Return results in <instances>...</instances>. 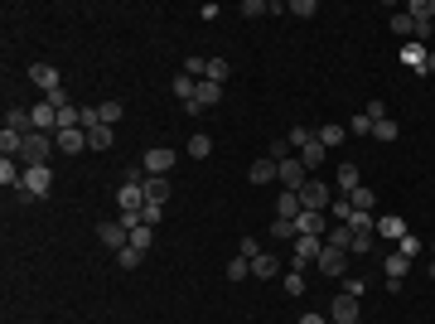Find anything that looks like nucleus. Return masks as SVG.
<instances>
[{"label": "nucleus", "mask_w": 435, "mask_h": 324, "mask_svg": "<svg viewBox=\"0 0 435 324\" xmlns=\"http://www.w3.org/2000/svg\"><path fill=\"white\" fill-rule=\"evenodd\" d=\"M116 203H121V213H126V208H145V179H126V184L116 189Z\"/></svg>", "instance_id": "8"}, {"label": "nucleus", "mask_w": 435, "mask_h": 324, "mask_svg": "<svg viewBox=\"0 0 435 324\" xmlns=\"http://www.w3.org/2000/svg\"><path fill=\"white\" fill-rule=\"evenodd\" d=\"M20 160H25V169H29V164H49V135H44V131H29L25 145H20Z\"/></svg>", "instance_id": "4"}, {"label": "nucleus", "mask_w": 435, "mask_h": 324, "mask_svg": "<svg viewBox=\"0 0 435 324\" xmlns=\"http://www.w3.org/2000/svg\"><path fill=\"white\" fill-rule=\"evenodd\" d=\"M286 10H290V15H295V20H310V15H315V0H290V5H286Z\"/></svg>", "instance_id": "44"}, {"label": "nucleus", "mask_w": 435, "mask_h": 324, "mask_svg": "<svg viewBox=\"0 0 435 324\" xmlns=\"http://www.w3.org/2000/svg\"><path fill=\"white\" fill-rule=\"evenodd\" d=\"M329 203H334V194H329L324 179H305L300 184V208L305 213H329Z\"/></svg>", "instance_id": "1"}, {"label": "nucleus", "mask_w": 435, "mask_h": 324, "mask_svg": "<svg viewBox=\"0 0 435 324\" xmlns=\"http://www.w3.org/2000/svg\"><path fill=\"white\" fill-rule=\"evenodd\" d=\"M421 73H435V49L426 54V68H421Z\"/></svg>", "instance_id": "50"}, {"label": "nucleus", "mask_w": 435, "mask_h": 324, "mask_svg": "<svg viewBox=\"0 0 435 324\" xmlns=\"http://www.w3.org/2000/svg\"><path fill=\"white\" fill-rule=\"evenodd\" d=\"M271 233H276V242H295V238H300L295 218H276V223H271Z\"/></svg>", "instance_id": "27"}, {"label": "nucleus", "mask_w": 435, "mask_h": 324, "mask_svg": "<svg viewBox=\"0 0 435 324\" xmlns=\"http://www.w3.org/2000/svg\"><path fill=\"white\" fill-rule=\"evenodd\" d=\"M305 179H310V169L300 164V155H290V160H281V184H286L290 194H300V184H305Z\"/></svg>", "instance_id": "9"}, {"label": "nucleus", "mask_w": 435, "mask_h": 324, "mask_svg": "<svg viewBox=\"0 0 435 324\" xmlns=\"http://www.w3.org/2000/svg\"><path fill=\"white\" fill-rule=\"evenodd\" d=\"M116 262H121L126 271H136L140 262H145V252H136V247H121V252H116Z\"/></svg>", "instance_id": "37"}, {"label": "nucleus", "mask_w": 435, "mask_h": 324, "mask_svg": "<svg viewBox=\"0 0 435 324\" xmlns=\"http://www.w3.org/2000/svg\"><path fill=\"white\" fill-rule=\"evenodd\" d=\"M140 218H145V228H160L164 208H160V203H145V213H140Z\"/></svg>", "instance_id": "48"}, {"label": "nucleus", "mask_w": 435, "mask_h": 324, "mask_svg": "<svg viewBox=\"0 0 435 324\" xmlns=\"http://www.w3.org/2000/svg\"><path fill=\"white\" fill-rule=\"evenodd\" d=\"M426 54H431V49H426V44H416V39H411L407 49H402V58H407V63H411V68H416V73L426 68Z\"/></svg>", "instance_id": "28"}, {"label": "nucleus", "mask_w": 435, "mask_h": 324, "mask_svg": "<svg viewBox=\"0 0 435 324\" xmlns=\"http://www.w3.org/2000/svg\"><path fill=\"white\" fill-rule=\"evenodd\" d=\"M247 276H252V262H247V257L227 262V281H247Z\"/></svg>", "instance_id": "38"}, {"label": "nucleus", "mask_w": 435, "mask_h": 324, "mask_svg": "<svg viewBox=\"0 0 435 324\" xmlns=\"http://www.w3.org/2000/svg\"><path fill=\"white\" fill-rule=\"evenodd\" d=\"M169 92H174L179 102H193V97H198V78H189V73H179V78L169 82Z\"/></svg>", "instance_id": "23"}, {"label": "nucleus", "mask_w": 435, "mask_h": 324, "mask_svg": "<svg viewBox=\"0 0 435 324\" xmlns=\"http://www.w3.org/2000/svg\"><path fill=\"white\" fill-rule=\"evenodd\" d=\"M54 145L63 150V155H78L82 145H87V131H82V126H78V131H58V135H54Z\"/></svg>", "instance_id": "17"}, {"label": "nucleus", "mask_w": 435, "mask_h": 324, "mask_svg": "<svg viewBox=\"0 0 435 324\" xmlns=\"http://www.w3.org/2000/svg\"><path fill=\"white\" fill-rule=\"evenodd\" d=\"M252 276H256V281H271V276H276V257H266V252L252 257Z\"/></svg>", "instance_id": "29"}, {"label": "nucleus", "mask_w": 435, "mask_h": 324, "mask_svg": "<svg viewBox=\"0 0 435 324\" xmlns=\"http://www.w3.org/2000/svg\"><path fill=\"white\" fill-rule=\"evenodd\" d=\"M121 121V102H102V126H116Z\"/></svg>", "instance_id": "46"}, {"label": "nucleus", "mask_w": 435, "mask_h": 324, "mask_svg": "<svg viewBox=\"0 0 435 324\" xmlns=\"http://www.w3.org/2000/svg\"><path fill=\"white\" fill-rule=\"evenodd\" d=\"M189 155H193V160H208V155H213V135L198 131V135L189 140Z\"/></svg>", "instance_id": "32"}, {"label": "nucleus", "mask_w": 435, "mask_h": 324, "mask_svg": "<svg viewBox=\"0 0 435 324\" xmlns=\"http://www.w3.org/2000/svg\"><path fill=\"white\" fill-rule=\"evenodd\" d=\"M368 121H373V126L387 121V102H368Z\"/></svg>", "instance_id": "49"}, {"label": "nucleus", "mask_w": 435, "mask_h": 324, "mask_svg": "<svg viewBox=\"0 0 435 324\" xmlns=\"http://www.w3.org/2000/svg\"><path fill=\"white\" fill-rule=\"evenodd\" d=\"M392 34H397V39H416V25H411V15H392Z\"/></svg>", "instance_id": "34"}, {"label": "nucleus", "mask_w": 435, "mask_h": 324, "mask_svg": "<svg viewBox=\"0 0 435 324\" xmlns=\"http://www.w3.org/2000/svg\"><path fill=\"white\" fill-rule=\"evenodd\" d=\"M407 15H411V25H416V44H426L431 29H435V5H431V0H411Z\"/></svg>", "instance_id": "2"}, {"label": "nucleus", "mask_w": 435, "mask_h": 324, "mask_svg": "<svg viewBox=\"0 0 435 324\" xmlns=\"http://www.w3.org/2000/svg\"><path fill=\"white\" fill-rule=\"evenodd\" d=\"M29 82H34V87H44V97H49V92L63 87V73H58L54 63H34V68H29Z\"/></svg>", "instance_id": "5"}, {"label": "nucleus", "mask_w": 435, "mask_h": 324, "mask_svg": "<svg viewBox=\"0 0 435 324\" xmlns=\"http://www.w3.org/2000/svg\"><path fill=\"white\" fill-rule=\"evenodd\" d=\"M315 267H320V276H344V267H349V252H339V247H320V262H315Z\"/></svg>", "instance_id": "6"}, {"label": "nucleus", "mask_w": 435, "mask_h": 324, "mask_svg": "<svg viewBox=\"0 0 435 324\" xmlns=\"http://www.w3.org/2000/svg\"><path fill=\"white\" fill-rule=\"evenodd\" d=\"M111 140H116L111 126H92V131H87V150H111Z\"/></svg>", "instance_id": "26"}, {"label": "nucleus", "mask_w": 435, "mask_h": 324, "mask_svg": "<svg viewBox=\"0 0 435 324\" xmlns=\"http://www.w3.org/2000/svg\"><path fill=\"white\" fill-rule=\"evenodd\" d=\"M324 145H320V135H315V140H310V145H300V164H305V169H320V164H324Z\"/></svg>", "instance_id": "21"}, {"label": "nucleus", "mask_w": 435, "mask_h": 324, "mask_svg": "<svg viewBox=\"0 0 435 324\" xmlns=\"http://www.w3.org/2000/svg\"><path fill=\"white\" fill-rule=\"evenodd\" d=\"M193 102H198V107H218V102H222V82H208V78H203Z\"/></svg>", "instance_id": "24"}, {"label": "nucleus", "mask_w": 435, "mask_h": 324, "mask_svg": "<svg viewBox=\"0 0 435 324\" xmlns=\"http://www.w3.org/2000/svg\"><path fill=\"white\" fill-rule=\"evenodd\" d=\"M150 242H155V228H136L126 247H136V252H150Z\"/></svg>", "instance_id": "35"}, {"label": "nucleus", "mask_w": 435, "mask_h": 324, "mask_svg": "<svg viewBox=\"0 0 435 324\" xmlns=\"http://www.w3.org/2000/svg\"><path fill=\"white\" fill-rule=\"evenodd\" d=\"M20 189H25L29 199H44V194L54 189V169H49V164H29V169H25V184H20Z\"/></svg>", "instance_id": "3"}, {"label": "nucleus", "mask_w": 435, "mask_h": 324, "mask_svg": "<svg viewBox=\"0 0 435 324\" xmlns=\"http://www.w3.org/2000/svg\"><path fill=\"white\" fill-rule=\"evenodd\" d=\"M324 242L339 247V252H354V228H349V223H334V228L324 233Z\"/></svg>", "instance_id": "19"}, {"label": "nucleus", "mask_w": 435, "mask_h": 324, "mask_svg": "<svg viewBox=\"0 0 435 324\" xmlns=\"http://www.w3.org/2000/svg\"><path fill=\"white\" fill-rule=\"evenodd\" d=\"M378 238H387V242H402V238H407V223H402L397 213L378 218Z\"/></svg>", "instance_id": "18"}, {"label": "nucleus", "mask_w": 435, "mask_h": 324, "mask_svg": "<svg viewBox=\"0 0 435 324\" xmlns=\"http://www.w3.org/2000/svg\"><path fill=\"white\" fill-rule=\"evenodd\" d=\"M286 140H290V150H300V145H310V140H315V131H310V126H290Z\"/></svg>", "instance_id": "36"}, {"label": "nucleus", "mask_w": 435, "mask_h": 324, "mask_svg": "<svg viewBox=\"0 0 435 324\" xmlns=\"http://www.w3.org/2000/svg\"><path fill=\"white\" fill-rule=\"evenodd\" d=\"M329 218H334V223H349V218H354V203H349V199H344V203H329Z\"/></svg>", "instance_id": "45"}, {"label": "nucleus", "mask_w": 435, "mask_h": 324, "mask_svg": "<svg viewBox=\"0 0 435 324\" xmlns=\"http://www.w3.org/2000/svg\"><path fill=\"white\" fill-rule=\"evenodd\" d=\"M344 135H349V126H320V145L334 150V145H344Z\"/></svg>", "instance_id": "30"}, {"label": "nucleus", "mask_w": 435, "mask_h": 324, "mask_svg": "<svg viewBox=\"0 0 435 324\" xmlns=\"http://www.w3.org/2000/svg\"><path fill=\"white\" fill-rule=\"evenodd\" d=\"M349 203H354V213H373V208H378V194L368 189V184H358V189L349 194Z\"/></svg>", "instance_id": "22"}, {"label": "nucleus", "mask_w": 435, "mask_h": 324, "mask_svg": "<svg viewBox=\"0 0 435 324\" xmlns=\"http://www.w3.org/2000/svg\"><path fill=\"white\" fill-rule=\"evenodd\" d=\"M140 169H145V174H169V169H174V150H169V145H155V150H145Z\"/></svg>", "instance_id": "7"}, {"label": "nucleus", "mask_w": 435, "mask_h": 324, "mask_svg": "<svg viewBox=\"0 0 435 324\" xmlns=\"http://www.w3.org/2000/svg\"><path fill=\"white\" fill-rule=\"evenodd\" d=\"M373 135H378V140H397V121H392V116H387V121H378V126H373Z\"/></svg>", "instance_id": "42"}, {"label": "nucleus", "mask_w": 435, "mask_h": 324, "mask_svg": "<svg viewBox=\"0 0 435 324\" xmlns=\"http://www.w3.org/2000/svg\"><path fill=\"white\" fill-rule=\"evenodd\" d=\"M431 247H435V242H431Z\"/></svg>", "instance_id": "52"}, {"label": "nucleus", "mask_w": 435, "mask_h": 324, "mask_svg": "<svg viewBox=\"0 0 435 324\" xmlns=\"http://www.w3.org/2000/svg\"><path fill=\"white\" fill-rule=\"evenodd\" d=\"M290 247H295V267H310V262H320V247L324 242L320 238H295Z\"/></svg>", "instance_id": "15"}, {"label": "nucleus", "mask_w": 435, "mask_h": 324, "mask_svg": "<svg viewBox=\"0 0 435 324\" xmlns=\"http://www.w3.org/2000/svg\"><path fill=\"white\" fill-rule=\"evenodd\" d=\"M286 291H290V296H305V291H310V286H305V271H290V276H286Z\"/></svg>", "instance_id": "40"}, {"label": "nucleus", "mask_w": 435, "mask_h": 324, "mask_svg": "<svg viewBox=\"0 0 435 324\" xmlns=\"http://www.w3.org/2000/svg\"><path fill=\"white\" fill-rule=\"evenodd\" d=\"M97 238H102V247H116V252L131 242V233H126L121 223H97Z\"/></svg>", "instance_id": "13"}, {"label": "nucleus", "mask_w": 435, "mask_h": 324, "mask_svg": "<svg viewBox=\"0 0 435 324\" xmlns=\"http://www.w3.org/2000/svg\"><path fill=\"white\" fill-rule=\"evenodd\" d=\"M145 203H169V179L164 174H145Z\"/></svg>", "instance_id": "14"}, {"label": "nucleus", "mask_w": 435, "mask_h": 324, "mask_svg": "<svg viewBox=\"0 0 435 324\" xmlns=\"http://www.w3.org/2000/svg\"><path fill=\"white\" fill-rule=\"evenodd\" d=\"M29 121H34V131H58V107H49V102H39V107H29Z\"/></svg>", "instance_id": "12"}, {"label": "nucleus", "mask_w": 435, "mask_h": 324, "mask_svg": "<svg viewBox=\"0 0 435 324\" xmlns=\"http://www.w3.org/2000/svg\"><path fill=\"white\" fill-rule=\"evenodd\" d=\"M276 208H281L276 218H300V213H305V208H300V194H290V189L281 194V203H276Z\"/></svg>", "instance_id": "31"}, {"label": "nucleus", "mask_w": 435, "mask_h": 324, "mask_svg": "<svg viewBox=\"0 0 435 324\" xmlns=\"http://www.w3.org/2000/svg\"><path fill=\"white\" fill-rule=\"evenodd\" d=\"M339 189H344V194L358 189V169H354V164H344V169H339Z\"/></svg>", "instance_id": "39"}, {"label": "nucleus", "mask_w": 435, "mask_h": 324, "mask_svg": "<svg viewBox=\"0 0 435 324\" xmlns=\"http://www.w3.org/2000/svg\"><path fill=\"white\" fill-rule=\"evenodd\" d=\"M349 131H358V135H373V121H368V111H358L354 121H349Z\"/></svg>", "instance_id": "47"}, {"label": "nucleus", "mask_w": 435, "mask_h": 324, "mask_svg": "<svg viewBox=\"0 0 435 324\" xmlns=\"http://www.w3.org/2000/svg\"><path fill=\"white\" fill-rule=\"evenodd\" d=\"M0 184H5V189H20V184H25V169L15 160H0Z\"/></svg>", "instance_id": "25"}, {"label": "nucleus", "mask_w": 435, "mask_h": 324, "mask_svg": "<svg viewBox=\"0 0 435 324\" xmlns=\"http://www.w3.org/2000/svg\"><path fill=\"white\" fill-rule=\"evenodd\" d=\"M300 324H324V320L320 315H300Z\"/></svg>", "instance_id": "51"}, {"label": "nucleus", "mask_w": 435, "mask_h": 324, "mask_svg": "<svg viewBox=\"0 0 435 324\" xmlns=\"http://www.w3.org/2000/svg\"><path fill=\"white\" fill-rule=\"evenodd\" d=\"M227 73H232L227 58H208V73H203V78H208V82H227Z\"/></svg>", "instance_id": "33"}, {"label": "nucleus", "mask_w": 435, "mask_h": 324, "mask_svg": "<svg viewBox=\"0 0 435 324\" xmlns=\"http://www.w3.org/2000/svg\"><path fill=\"white\" fill-rule=\"evenodd\" d=\"M407 276H411V257H402V252H392V257H387V281H392V291H397V286H402Z\"/></svg>", "instance_id": "16"}, {"label": "nucleus", "mask_w": 435, "mask_h": 324, "mask_svg": "<svg viewBox=\"0 0 435 324\" xmlns=\"http://www.w3.org/2000/svg\"><path fill=\"white\" fill-rule=\"evenodd\" d=\"M329 320H334V324H358V296H334Z\"/></svg>", "instance_id": "10"}, {"label": "nucleus", "mask_w": 435, "mask_h": 324, "mask_svg": "<svg viewBox=\"0 0 435 324\" xmlns=\"http://www.w3.org/2000/svg\"><path fill=\"white\" fill-rule=\"evenodd\" d=\"M397 252H402V257H411V262H416V257H421V238H402V242H397Z\"/></svg>", "instance_id": "43"}, {"label": "nucleus", "mask_w": 435, "mask_h": 324, "mask_svg": "<svg viewBox=\"0 0 435 324\" xmlns=\"http://www.w3.org/2000/svg\"><path fill=\"white\" fill-rule=\"evenodd\" d=\"M242 15H247V20H261V15H271V5H266V0H247Z\"/></svg>", "instance_id": "41"}, {"label": "nucleus", "mask_w": 435, "mask_h": 324, "mask_svg": "<svg viewBox=\"0 0 435 324\" xmlns=\"http://www.w3.org/2000/svg\"><path fill=\"white\" fill-rule=\"evenodd\" d=\"M5 131H20V135L34 131V121H29V107H10V111H5Z\"/></svg>", "instance_id": "20"}, {"label": "nucleus", "mask_w": 435, "mask_h": 324, "mask_svg": "<svg viewBox=\"0 0 435 324\" xmlns=\"http://www.w3.org/2000/svg\"><path fill=\"white\" fill-rule=\"evenodd\" d=\"M247 179L252 184H271V179H281V160H271V155H261V160L247 169Z\"/></svg>", "instance_id": "11"}]
</instances>
